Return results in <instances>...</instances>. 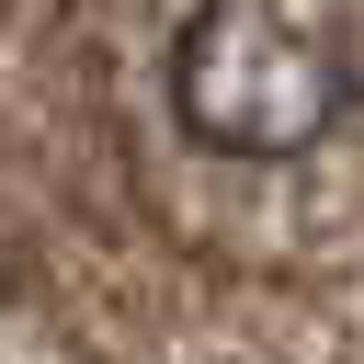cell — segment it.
I'll use <instances>...</instances> for the list:
<instances>
[{"label": "cell", "mask_w": 364, "mask_h": 364, "mask_svg": "<svg viewBox=\"0 0 364 364\" xmlns=\"http://www.w3.org/2000/svg\"><path fill=\"white\" fill-rule=\"evenodd\" d=\"M341 102L353 68L307 0H193L171 34V114L216 159H307Z\"/></svg>", "instance_id": "6da1fadb"}]
</instances>
